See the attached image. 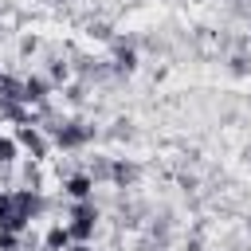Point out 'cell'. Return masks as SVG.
<instances>
[{"label":"cell","instance_id":"obj_1","mask_svg":"<svg viewBox=\"0 0 251 251\" xmlns=\"http://www.w3.org/2000/svg\"><path fill=\"white\" fill-rule=\"evenodd\" d=\"M51 137H55L59 149H82V145L94 141V126L90 122H78V118H59L51 126Z\"/></svg>","mask_w":251,"mask_h":251},{"label":"cell","instance_id":"obj_2","mask_svg":"<svg viewBox=\"0 0 251 251\" xmlns=\"http://www.w3.org/2000/svg\"><path fill=\"white\" fill-rule=\"evenodd\" d=\"M16 141L31 153V161H43V157H47V137H43V129H39L35 122H24V126L16 129Z\"/></svg>","mask_w":251,"mask_h":251},{"label":"cell","instance_id":"obj_3","mask_svg":"<svg viewBox=\"0 0 251 251\" xmlns=\"http://www.w3.org/2000/svg\"><path fill=\"white\" fill-rule=\"evenodd\" d=\"M0 231H27L16 216V196L12 188H0Z\"/></svg>","mask_w":251,"mask_h":251},{"label":"cell","instance_id":"obj_4","mask_svg":"<svg viewBox=\"0 0 251 251\" xmlns=\"http://www.w3.org/2000/svg\"><path fill=\"white\" fill-rule=\"evenodd\" d=\"M63 192H67L71 200H90V196H94V176H90V173H71V176L63 180Z\"/></svg>","mask_w":251,"mask_h":251},{"label":"cell","instance_id":"obj_5","mask_svg":"<svg viewBox=\"0 0 251 251\" xmlns=\"http://www.w3.org/2000/svg\"><path fill=\"white\" fill-rule=\"evenodd\" d=\"M47 90H51V78H43V75H27L24 78V102L27 106H43Z\"/></svg>","mask_w":251,"mask_h":251},{"label":"cell","instance_id":"obj_6","mask_svg":"<svg viewBox=\"0 0 251 251\" xmlns=\"http://www.w3.org/2000/svg\"><path fill=\"white\" fill-rule=\"evenodd\" d=\"M137 71V51L126 43H114V75H133Z\"/></svg>","mask_w":251,"mask_h":251},{"label":"cell","instance_id":"obj_7","mask_svg":"<svg viewBox=\"0 0 251 251\" xmlns=\"http://www.w3.org/2000/svg\"><path fill=\"white\" fill-rule=\"evenodd\" d=\"M137 176H141V169H137L133 161H114V173H110V180H114L118 188H133V184H137Z\"/></svg>","mask_w":251,"mask_h":251},{"label":"cell","instance_id":"obj_8","mask_svg":"<svg viewBox=\"0 0 251 251\" xmlns=\"http://www.w3.org/2000/svg\"><path fill=\"white\" fill-rule=\"evenodd\" d=\"M0 102H24V78L0 71Z\"/></svg>","mask_w":251,"mask_h":251},{"label":"cell","instance_id":"obj_9","mask_svg":"<svg viewBox=\"0 0 251 251\" xmlns=\"http://www.w3.org/2000/svg\"><path fill=\"white\" fill-rule=\"evenodd\" d=\"M0 118H4V122H16V126L35 122V118H31V110H27V102H0Z\"/></svg>","mask_w":251,"mask_h":251},{"label":"cell","instance_id":"obj_10","mask_svg":"<svg viewBox=\"0 0 251 251\" xmlns=\"http://www.w3.org/2000/svg\"><path fill=\"white\" fill-rule=\"evenodd\" d=\"M94 227H98V220H71L67 224V231H71L75 243H90L94 239Z\"/></svg>","mask_w":251,"mask_h":251},{"label":"cell","instance_id":"obj_11","mask_svg":"<svg viewBox=\"0 0 251 251\" xmlns=\"http://www.w3.org/2000/svg\"><path fill=\"white\" fill-rule=\"evenodd\" d=\"M43 247H47V251H67V247H71V231H67L63 224H55V227L43 235Z\"/></svg>","mask_w":251,"mask_h":251},{"label":"cell","instance_id":"obj_12","mask_svg":"<svg viewBox=\"0 0 251 251\" xmlns=\"http://www.w3.org/2000/svg\"><path fill=\"white\" fill-rule=\"evenodd\" d=\"M86 173H90L94 180H110V173H114V161H110V157H90Z\"/></svg>","mask_w":251,"mask_h":251},{"label":"cell","instance_id":"obj_13","mask_svg":"<svg viewBox=\"0 0 251 251\" xmlns=\"http://www.w3.org/2000/svg\"><path fill=\"white\" fill-rule=\"evenodd\" d=\"M47 78H51V82H67V78H71V63L55 55V59H51V67H47Z\"/></svg>","mask_w":251,"mask_h":251},{"label":"cell","instance_id":"obj_14","mask_svg":"<svg viewBox=\"0 0 251 251\" xmlns=\"http://www.w3.org/2000/svg\"><path fill=\"white\" fill-rule=\"evenodd\" d=\"M16 149H20V141H16V137H4V133H0V169H8V165L16 161Z\"/></svg>","mask_w":251,"mask_h":251},{"label":"cell","instance_id":"obj_15","mask_svg":"<svg viewBox=\"0 0 251 251\" xmlns=\"http://www.w3.org/2000/svg\"><path fill=\"white\" fill-rule=\"evenodd\" d=\"M78 71H82V78H102L110 67H106V63H98V59H78Z\"/></svg>","mask_w":251,"mask_h":251},{"label":"cell","instance_id":"obj_16","mask_svg":"<svg viewBox=\"0 0 251 251\" xmlns=\"http://www.w3.org/2000/svg\"><path fill=\"white\" fill-rule=\"evenodd\" d=\"M227 71H231L235 78H243V75H251V59L239 51V55H231V59H227Z\"/></svg>","mask_w":251,"mask_h":251},{"label":"cell","instance_id":"obj_17","mask_svg":"<svg viewBox=\"0 0 251 251\" xmlns=\"http://www.w3.org/2000/svg\"><path fill=\"white\" fill-rule=\"evenodd\" d=\"M20 235L24 231H0V251H20Z\"/></svg>","mask_w":251,"mask_h":251},{"label":"cell","instance_id":"obj_18","mask_svg":"<svg viewBox=\"0 0 251 251\" xmlns=\"http://www.w3.org/2000/svg\"><path fill=\"white\" fill-rule=\"evenodd\" d=\"M24 180H27V188H39V184H43V176H39L35 161H27V165H24Z\"/></svg>","mask_w":251,"mask_h":251},{"label":"cell","instance_id":"obj_19","mask_svg":"<svg viewBox=\"0 0 251 251\" xmlns=\"http://www.w3.org/2000/svg\"><path fill=\"white\" fill-rule=\"evenodd\" d=\"M35 51H39V39L35 35H24L20 39V55H35Z\"/></svg>","mask_w":251,"mask_h":251},{"label":"cell","instance_id":"obj_20","mask_svg":"<svg viewBox=\"0 0 251 251\" xmlns=\"http://www.w3.org/2000/svg\"><path fill=\"white\" fill-rule=\"evenodd\" d=\"M90 35H98V39H106V35H110V27H106V24H90Z\"/></svg>","mask_w":251,"mask_h":251},{"label":"cell","instance_id":"obj_21","mask_svg":"<svg viewBox=\"0 0 251 251\" xmlns=\"http://www.w3.org/2000/svg\"><path fill=\"white\" fill-rule=\"evenodd\" d=\"M67 251H94V243H71Z\"/></svg>","mask_w":251,"mask_h":251},{"label":"cell","instance_id":"obj_22","mask_svg":"<svg viewBox=\"0 0 251 251\" xmlns=\"http://www.w3.org/2000/svg\"><path fill=\"white\" fill-rule=\"evenodd\" d=\"M247 227H251V220H247Z\"/></svg>","mask_w":251,"mask_h":251}]
</instances>
